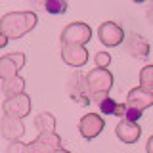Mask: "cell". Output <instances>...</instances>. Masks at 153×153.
<instances>
[{
    "label": "cell",
    "mask_w": 153,
    "mask_h": 153,
    "mask_svg": "<svg viewBox=\"0 0 153 153\" xmlns=\"http://www.w3.org/2000/svg\"><path fill=\"white\" fill-rule=\"evenodd\" d=\"M109 63H111V56L107 52H98L96 54V65H98V69H107Z\"/></svg>",
    "instance_id": "18"
},
{
    "label": "cell",
    "mask_w": 153,
    "mask_h": 153,
    "mask_svg": "<svg viewBox=\"0 0 153 153\" xmlns=\"http://www.w3.org/2000/svg\"><path fill=\"white\" fill-rule=\"evenodd\" d=\"M126 107H128V103H117V111H115V115L123 119V115H124V111H126Z\"/></svg>",
    "instance_id": "21"
},
{
    "label": "cell",
    "mask_w": 153,
    "mask_h": 153,
    "mask_svg": "<svg viewBox=\"0 0 153 153\" xmlns=\"http://www.w3.org/2000/svg\"><path fill=\"white\" fill-rule=\"evenodd\" d=\"M8 40H10V38L4 35V33H0V48H6L8 46Z\"/></svg>",
    "instance_id": "22"
},
{
    "label": "cell",
    "mask_w": 153,
    "mask_h": 153,
    "mask_svg": "<svg viewBox=\"0 0 153 153\" xmlns=\"http://www.w3.org/2000/svg\"><path fill=\"white\" fill-rule=\"evenodd\" d=\"M25 65V56L16 52V54H6L0 57V79L10 80L13 76H17V71Z\"/></svg>",
    "instance_id": "6"
},
{
    "label": "cell",
    "mask_w": 153,
    "mask_h": 153,
    "mask_svg": "<svg viewBox=\"0 0 153 153\" xmlns=\"http://www.w3.org/2000/svg\"><path fill=\"white\" fill-rule=\"evenodd\" d=\"M134 2H143V0H134Z\"/></svg>",
    "instance_id": "25"
},
{
    "label": "cell",
    "mask_w": 153,
    "mask_h": 153,
    "mask_svg": "<svg viewBox=\"0 0 153 153\" xmlns=\"http://www.w3.org/2000/svg\"><path fill=\"white\" fill-rule=\"evenodd\" d=\"M0 130H2V136L6 138V140H10V142H19V138L25 134V126H23L21 119L4 115V119L0 121Z\"/></svg>",
    "instance_id": "9"
},
{
    "label": "cell",
    "mask_w": 153,
    "mask_h": 153,
    "mask_svg": "<svg viewBox=\"0 0 153 153\" xmlns=\"http://www.w3.org/2000/svg\"><path fill=\"white\" fill-rule=\"evenodd\" d=\"M61 59L71 67H82L88 61V50L84 46H61Z\"/></svg>",
    "instance_id": "10"
},
{
    "label": "cell",
    "mask_w": 153,
    "mask_h": 153,
    "mask_svg": "<svg viewBox=\"0 0 153 153\" xmlns=\"http://www.w3.org/2000/svg\"><path fill=\"white\" fill-rule=\"evenodd\" d=\"M140 88L153 94V65H147L140 71Z\"/></svg>",
    "instance_id": "16"
},
{
    "label": "cell",
    "mask_w": 153,
    "mask_h": 153,
    "mask_svg": "<svg viewBox=\"0 0 153 153\" xmlns=\"http://www.w3.org/2000/svg\"><path fill=\"white\" fill-rule=\"evenodd\" d=\"M61 147V138L56 132H40L35 142L27 143V153H54Z\"/></svg>",
    "instance_id": "5"
},
{
    "label": "cell",
    "mask_w": 153,
    "mask_h": 153,
    "mask_svg": "<svg viewBox=\"0 0 153 153\" xmlns=\"http://www.w3.org/2000/svg\"><path fill=\"white\" fill-rule=\"evenodd\" d=\"M36 21L35 12H10L0 19V33H4L8 38H21L35 29Z\"/></svg>",
    "instance_id": "1"
},
{
    "label": "cell",
    "mask_w": 153,
    "mask_h": 153,
    "mask_svg": "<svg viewBox=\"0 0 153 153\" xmlns=\"http://www.w3.org/2000/svg\"><path fill=\"white\" fill-rule=\"evenodd\" d=\"M2 109H4V115L23 119L31 113V98H29L25 92L13 96V98H6L4 103H2Z\"/></svg>",
    "instance_id": "4"
},
{
    "label": "cell",
    "mask_w": 153,
    "mask_h": 153,
    "mask_svg": "<svg viewBox=\"0 0 153 153\" xmlns=\"http://www.w3.org/2000/svg\"><path fill=\"white\" fill-rule=\"evenodd\" d=\"M54 153H71V151H67V149H63V147H57V149H56Z\"/></svg>",
    "instance_id": "24"
},
{
    "label": "cell",
    "mask_w": 153,
    "mask_h": 153,
    "mask_svg": "<svg viewBox=\"0 0 153 153\" xmlns=\"http://www.w3.org/2000/svg\"><path fill=\"white\" fill-rule=\"evenodd\" d=\"M146 151L147 153H153V134L149 136V140H147V143H146Z\"/></svg>",
    "instance_id": "23"
},
{
    "label": "cell",
    "mask_w": 153,
    "mask_h": 153,
    "mask_svg": "<svg viewBox=\"0 0 153 153\" xmlns=\"http://www.w3.org/2000/svg\"><path fill=\"white\" fill-rule=\"evenodd\" d=\"M98 36H100V40H102L103 46H119L124 38V31L117 23L105 21V23H102V27L98 29Z\"/></svg>",
    "instance_id": "7"
},
{
    "label": "cell",
    "mask_w": 153,
    "mask_h": 153,
    "mask_svg": "<svg viewBox=\"0 0 153 153\" xmlns=\"http://www.w3.org/2000/svg\"><path fill=\"white\" fill-rule=\"evenodd\" d=\"M92 38V29L86 23H71L61 33V46H84Z\"/></svg>",
    "instance_id": "3"
},
{
    "label": "cell",
    "mask_w": 153,
    "mask_h": 153,
    "mask_svg": "<svg viewBox=\"0 0 153 153\" xmlns=\"http://www.w3.org/2000/svg\"><path fill=\"white\" fill-rule=\"evenodd\" d=\"M67 6L69 2L67 0H44V10L52 16H59V13L67 12Z\"/></svg>",
    "instance_id": "15"
},
{
    "label": "cell",
    "mask_w": 153,
    "mask_h": 153,
    "mask_svg": "<svg viewBox=\"0 0 153 153\" xmlns=\"http://www.w3.org/2000/svg\"><path fill=\"white\" fill-rule=\"evenodd\" d=\"M35 124L38 128V134L40 132H56V119L52 113H40L36 115Z\"/></svg>",
    "instance_id": "14"
},
{
    "label": "cell",
    "mask_w": 153,
    "mask_h": 153,
    "mask_svg": "<svg viewBox=\"0 0 153 153\" xmlns=\"http://www.w3.org/2000/svg\"><path fill=\"white\" fill-rule=\"evenodd\" d=\"M111 86H113V75L107 69H98L96 67L94 71H90L86 75V90H88L92 102L96 103H100L107 96Z\"/></svg>",
    "instance_id": "2"
},
{
    "label": "cell",
    "mask_w": 153,
    "mask_h": 153,
    "mask_svg": "<svg viewBox=\"0 0 153 153\" xmlns=\"http://www.w3.org/2000/svg\"><path fill=\"white\" fill-rule=\"evenodd\" d=\"M124 121H128V123H138L140 121V117H142V111L140 109H134V107H126V111H124Z\"/></svg>",
    "instance_id": "19"
},
{
    "label": "cell",
    "mask_w": 153,
    "mask_h": 153,
    "mask_svg": "<svg viewBox=\"0 0 153 153\" xmlns=\"http://www.w3.org/2000/svg\"><path fill=\"white\" fill-rule=\"evenodd\" d=\"M8 153H27V143L23 142H12L8 147Z\"/></svg>",
    "instance_id": "20"
},
{
    "label": "cell",
    "mask_w": 153,
    "mask_h": 153,
    "mask_svg": "<svg viewBox=\"0 0 153 153\" xmlns=\"http://www.w3.org/2000/svg\"><path fill=\"white\" fill-rule=\"evenodd\" d=\"M103 126H105V123H103V119L100 117V115L88 113V115H84V117L80 119V123H79V132L82 134L86 140H92V138H96L100 132L103 130Z\"/></svg>",
    "instance_id": "8"
},
{
    "label": "cell",
    "mask_w": 153,
    "mask_h": 153,
    "mask_svg": "<svg viewBox=\"0 0 153 153\" xmlns=\"http://www.w3.org/2000/svg\"><path fill=\"white\" fill-rule=\"evenodd\" d=\"M126 103L128 107H134V109H140V111H143V109L151 107L153 105V94L151 92H146L143 88H132L130 92H128V98H126Z\"/></svg>",
    "instance_id": "11"
},
{
    "label": "cell",
    "mask_w": 153,
    "mask_h": 153,
    "mask_svg": "<svg viewBox=\"0 0 153 153\" xmlns=\"http://www.w3.org/2000/svg\"><path fill=\"white\" fill-rule=\"evenodd\" d=\"M98 107L103 115H115V111H117V102L113 98H109V96H105L102 102L98 103Z\"/></svg>",
    "instance_id": "17"
},
{
    "label": "cell",
    "mask_w": 153,
    "mask_h": 153,
    "mask_svg": "<svg viewBox=\"0 0 153 153\" xmlns=\"http://www.w3.org/2000/svg\"><path fill=\"white\" fill-rule=\"evenodd\" d=\"M115 132H117L119 140L124 142V143H134L140 140V134H142V128L138 123H128V121H123L117 124V128H115Z\"/></svg>",
    "instance_id": "12"
},
{
    "label": "cell",
    "mask_w": 153,
    "mask_h": 153,
    "mask_svg": "<svg viewBox=\"0 0 153 153\" xmlns=\"http://www.w3.org/2000/svg\"><path fill=\"white\" fill-rule=\"evenodd\" d=\"M2 92L6 98H13L17 94H23L25 92V80L21 76H13L10 80H4L2 82Z\"/></svg>",
    "instance_id": "13"
}]
</instances>
